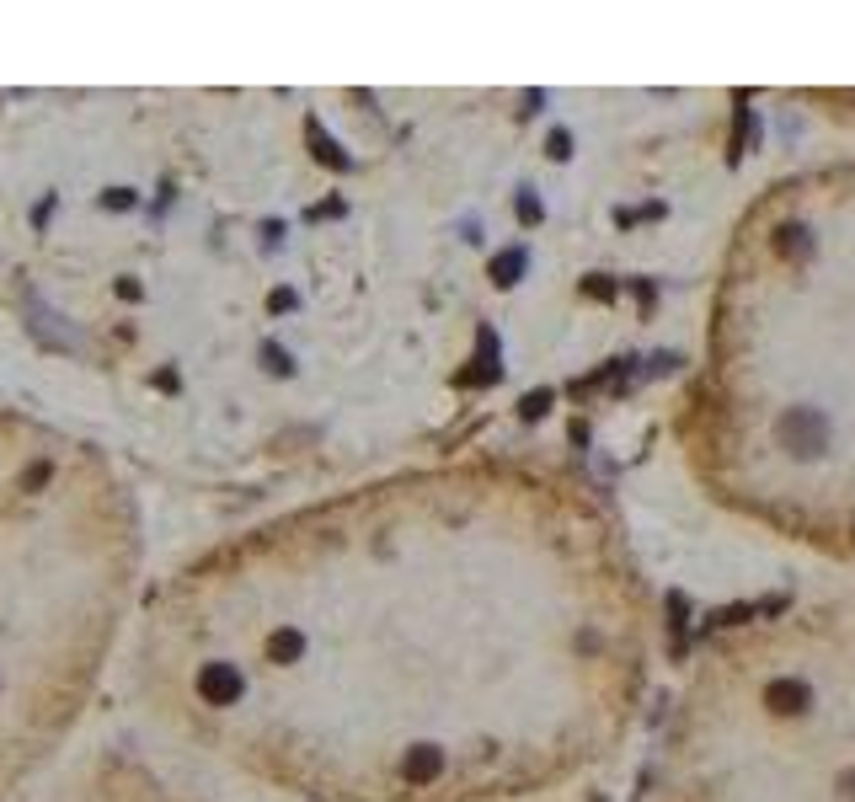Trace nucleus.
<instances>
[{"instance_id":"nucleus-1","label":"nucleus","mask_w":855,"mask_h":802,"mask_svg":"<svg viewBox=\"0 0 855 802\" xmlns=\"http://www.w3.org/2000/svg\"><path fill=\"white\" fill-rule=\"evenodd\" d=\"M139 508L91 439L0 407V802H27L129 626Z\"/></svg>"},{"instance_id":"nucleus-2","label":"nucleus","mask_w":855,"mask_h":802,"mask_svg":"<svg viewBox=\"0 0 855 802\" xmlns=\"http://www.w3.org/2000/svg\"><path fill=\"white\" fill-rule=\"evenodd\" d=\"M27 802H171L161 797V786H150L145 776H65L54 792L27 797Z\"/></svg>"}]
</instances>
